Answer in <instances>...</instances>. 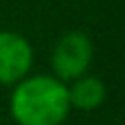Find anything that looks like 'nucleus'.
I'll return each instance as SVG.
<instances>
[{
    "label": "nucleus",
    "mask_w": 125,
    "mask_h": 125,
    "mask_svg": "<svg viewBox=\"0 0 125 125\" xmlns=\"http://www.w3.org/2000/svg\"><path fill=\"white\" fill-rule=\"evenodd\" d=\"M9 110L18 125H62L70 112L66 83L51 75L24 77L11 92Z\"/></svg>",
    "instance_id": "obj_1"
},
{
    "label": "nucleus",
    "mask_w": 125,
    "mask_h": 125,
    "mask_svg": "<svg viewBox=\"0 0 125 125\" xmlns=\"http://www.w3.org/2000/svg\"><path fill=\"white\" fill-rule=\"evenodd\" d=\"M92 55H94V48H92L90 35H86L83 31H68L57 40L51 64L57 79L73 81L88 73L92 64Z\"/></svg>",
    "instance_id": "obj_2"
},
{
    "label": "nucleus",
    "mask_w": 125,
    "mask_h": 125,
    "mask_svg": "<svg viewBox=\"0 0 125 125\" xmlns=\"http://www.w3.org/2000/svg\"><path fill=\"white\" fill-rule=\"evenodd\" d=\"M33 66V48L24 35L0 31V83L11 86L22 81Z\"/></svg>",
    "instance_id": "obj_3"
},
{
    "label": "nucleus",
    "mask_w": 125,
    "mask_h": 125,
    "mask_svg": "<svg viewBox=\"0 0 125 125\" xmlns=\"http://www.w3.org/2000/svg\"><path fill=\"white\" fill-rule=\"evenodd\" d=\"M68 90V103L70 108L90 112L97 110L103 101H105V86L101 79L90 77V75H81L77 79H73V86H66Z\"/></svg>",
    "instance_id": "obj_4"
}]
</instances>
